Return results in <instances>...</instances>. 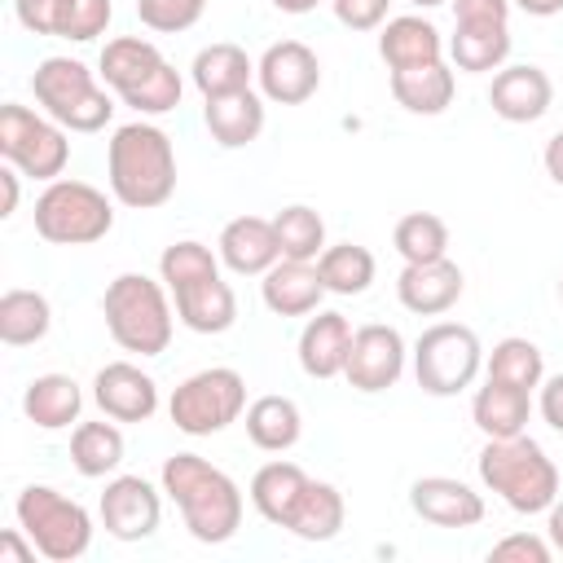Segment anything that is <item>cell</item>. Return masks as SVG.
<instances>
[{"label":"cell","mask_w":563,"mask_h":563,"mask_svg":"<svg viewBox=\"0 0 563 563\" xmlns=\"http://www.w3.org/2000/svg\"><path fill=\"white\" fill-rule=\"evenodd\" d=\"M185 528L202 545H224L242 528V488L198 453H172L158 471Z\"/></svg>","instance_id":"1"},{"label":"cell","mask_w":563,"mask_h":563,"mask_svg":"<svg viewBox=\"0 0 563 563\" xmlns=\"http://www.w3.org/2000/svg\"><path fill=\"white\" fill-rule=\"evenodd\" d=\"M110 194L132 211H154L176 194V150L158 123H123L106 145Z\"/></svg>","instance_id":"2"},{"label":"cell","mask_w":563,"mask_h":563,"mask_svg":"<svg viewBox=\"0 0 563 563\" xmlns=\"http://www.w3.org/2000/svg\"><path fill=\"white\" fill-rule=\"evenodd\" d=\"M475 471H479V484L497 493L515 515H541L559 497V466L523 431L510 440H488L475 457Z\"/></svg>","instance_id":"3"},{"label":"cell","mask_w":563,"mask_h":563,"mask_svg":"<svg viewBox=\"0 0 563 563\" xmlns=\"http://www.w3.org/2000/svg\"><path fill=\"white\" fill-rule=\"evenodd\" d=\"M106 88L119 92L123 106H132L136 114H167L180 106V70L141 35H119L101 48V62H97Z\"/></svg>","instance_id":"4"},{"label":"cell","mask_w":563,"mask_h":563,"mask_svg":"<svg viewBox=\"0 0 563 563\" xmlns=\"http://www.w3.org/2000/svg\"><path fill=\"white\" fill-rule=\"evenodd\" d=\"M106 330L123 352L163 356L172 343V303L163 282L145 273H119L101 295Z\"/></svg>","instance_id":"5"},{"label":"cell","mask_w":563,"mask_h":563,"mask_svg":"<svg viewBox=\"0 0 563 563\" xmlns=\"http://www.w3.org/2000/svg\"><path fill=\"white\" fill-rule=\"evenodd\" d=\"M31 92L44 114L57 119L66 132H101L114 114L110 92L79 57H44L31 75Z\"/></svg>","instance_id":"6"},{"label":"cell","mask_w":563,"mask_h":563,"mask_svg":"<svg viewBox=\"0 0 563 563\" xmlns=\"http://www.w3.org/2000/svg\"><path fill=\"white\" fill-rule=\"evenodd\" d=\"M13 510H18V528L35 541V550L48 563H75V559L88 554V545H92V515L75 497H66V493H57L48 484H26L18 493Z\"/></svg>","instance_id":"7"},{"label":"cell","mask_w":563,"mask_h":563,"mask_svg":"<svg viewBox=\"0 0 563 563\" xmlns=\"http://www.w3.org/2000/svg\"><path fill=\"white\" fill-rule=\"evenodd\" d=\"M114 229L110 198L88 180H48L35 198V233L53 246H92Z\"/></svg>","instance_id":"8"},{"label":"cell","mask_w":563,"mask_h":563,"mask_svg":"<svg viewBox=\"0 0 563 563\" xmlns=\"http://www.w3.org/2000/svg\"><path fill=\"white\" fill-rule=\"evenodd\" d=\"M484 365V347L471 325L462 321H435L413 343V378L427 396H457L475 383Z\"/></svg>","instance_id":"9"},{"label":"cell","mask_w":563,"mask_h":563,"mask_svg":"<svg viewBox=\"0 0 563 563\" xmlns=\"http://www.w3.org/2000/svg\"><path fill=\"white\" fill-rule=\"evenodd\" d=\"M167 413L185 435H216L246 413V378L229 365L198 369L172 391Z\"/></svg>","instance_id":"10"},{"label":"cell","mask_w":563,"mask_h":563,"mask_svg":"<svg viewBox=\"0 0 563 563\" xmlns=\"http://www.w3.org/2000/svg\"><path fill=\"white\" fill-rule=\"evenodd\" d=\"M0 154L31 180H57L70 163V141L57 119H44L9 101L0 106Z\"/></svg>","instance_id":"11"},{"label":"cell","mask_w":563,"mask_h":563,"mask_svg":"<svg viewBox=\"0 0 563 563\" xmlns=\"http://www.w3.org/2000/svg\"><path fill=\"white\" fill-rule=\"evenodd\" d=\"M405 339L396 325H383V321H369L352 334V352H347V365H343V378L356 387V391H387L400 383L405 374Z\"/></svg>","instance_id":"12"},{"label":"cell","mask_w":563,"mask_h":563,"mask_svg":"<svg viewBox=\"0 0 563 563\" xmlns=\"http://www.w3.org/2000/svg\"><path fill=\"white\" fill-rule=\"evenodd\" d=\"M255 79H260L264 101L303 106L321 88V62H317V53L303 40H277L255 62Z\"/></svg>","instance_id":"13"},{"label":"cell","mask_w":563,"mask_h":563,"mask_svg":"<svg viewBox=\"0 0 563 563\" xmlns=\"http://www.w3.org/2000/svg\"><path fill=\"white\" fill-rule=\"evenodd\" d=\"M163 501L145 475H114L101 493V528L114 541H145L158 528Z\"/></svg>","instance_id":"14"},{"label":"cell","mask_w":563,"mask_h":563,"mask_svg":"<svg viewBox=\"0 0 563 563\" xmlns=\"http://www.w3.org/2000/svg\"><path fill=\"white\" fill-rule=\"evenodd\" d=\"M92 400L114 422H145L158 409V383L132 361H110L92 378Z\"/></svg>","instance_id":"15"},{"label":"cell","mask_w":563,"mask_h":563,"mask_svg":"<svg viewBox=\"0 0 563 563\" xmlns=\"http://www.w3.org/2000/svg\"><path fill=\"white\" fill-rule=\"evenodd\" d=\"M409 506L422 523L435 528H475L484 519V497L453 475H422L409 488Z\"/></svg>","instance_id":"16"},{"label":"cell","mask_w":563,"mask_h":563,"mask_svg":"<svg viewBox=\"0 0 563 563\" xmlns=\"http://www.w3.org/2000/svg\"><path fill=\"white\" fill-rule=\"evenodd\" d=\"M554 101V84L541 66H501L488 84V106L506 123H537Z\"/></svg>","instance_id":"17"},{"label":"cell","mask_w":563,"mask_h":563,"mask_svg":"<svg viewBox=\"0 0 563 563\" xmlns=\"http://www.w3.org/2000/svg\"><path fill=\"white\" fill-rule=\"evenodd\" d=\"M462 290H466V277L449 255L431 260V264H405L400 277H396V299L418 317L449 312L462 299Z\"/></svg>","instance_id":"18"},{"label":"cell","mask_w":563,"mask_h":563,"mask_svg":"<svg viewBox=\"0 0 563 563\" xmlns=\"http://www.w3.org/2000/svg\"><path fill=\"white\" fill-rule=\"evenodd\" d=\"M260 295H264L268 312H277V317H312L330 290L317 273V260H277L264 273Z\"/></svg>","instance_id":"19"},{"label":"cell","mask_w":563,"mask_h":563,"mask_svg":"<svg viewBox=\"0 0 563 563\" xmlns=\"http://www.w3.org/2000/svg\"><path fill=\"white\" fill-rule=\"evenodd\" d=\"M220 260L238 273V277H264L277 260H282V246H277V229L273 220L264 216H238L220 229V242H216Z\"/></svg>","instance_id":"20"},{"label":"cell","mask_w":563,"mask_h":563,"mask_svg":"<svg viewBox=\"0 0 563 563\" xmlns=\"http://www.w3.org/2000/svg\"><path fill=\"white\" fill-rule=\"evenodd\" d=\"M352 321L343 312H321L308 317V325L299 330V369L308 378H334L343 374L347 365V352H352Z\"/></svg>","instance_id":"21"},{"label":"cell","mask_w":563,"mask_h":563,"mask_svg":"<svg viewBox=\"0 0 563 563\" xmlns=\"http://www.w3.org/2000/svg\"><path fill=\"white\" fill-rule=\"evenodd\" d=\"M202 119H207V132H211L216 145H224V150H242V145L260 141V132H264V92L242 88V92L207 97Z\"/></svg>","instance_id":"22"},{"label":"cell","mask_w":563,"mask_h":563,"mask_svg":"<svg viewBox=\"0 0 563 563\" xmlns=\"http://www.w3.org/2000/svg\"><path fill=\"white\" fill-rule=\"evenodd\" d=\"M172 299H176V317H180L194 334H224V330L238 321V295H233V286H229L220 273L172 290Z\"/></svg>","instance_id":"23"},{"label":"cell","mask_w":563,"mask_h":563,"mask_svg":"<svg viewBox=\"0 0 563 563\" xmlns=\"http://www.w3.org/2000/svg\"><path fill=\"white\" fill-rule=\"evenodd\" d=\"M378 57L387 62V70L444 62V40H440L435 22H427V18H418V13L387 18V22H383V35H378Z\"/></svg>","instance_id":"24"},{"label":"cell","mask_w":563,"mask_h":563,"mask_svg":"<svg viewBox=\"0 0 563 563\" xmlns=\"http://www.w3.org/2000/svg\"><path fill=\"white\" fill-rule=\"evenodd\" d=\"M528 413H532V391L510 387V383H497V378H484V387L471 400V422L479 427L484 440H510V435H519L528 427Z\"/></svg>","instance_id":"25"},{"label":"cell","mask_w":563,"mask_h":563,"mask_svg":"<svg viewBox=\"0 0 563 563\" xmlns=\"http://www.w3.org/2000/svg\"><path fill=\"white\" fill-rule=\"evenodd\" d=\"M79 409H84V391L70 374H40L22 391V413L40 431H62V427L79 422Z\"/></svg>","instance_id":"26"},{"label":"cell","mask_w":563,"mask_h":563,"mask_svg":"<svg viewBox=\"0 0 563 563\" xmlns=\"http://www.w3.org/2000/svg\"><path fill=\"white\" fill-rule=\"evenodd\" d=\"M308 479H312V475H308L299 462L273 457V462H264V466L251 475V506H255L273 528H286V519H290L295 501L303 497Z\"/></svg>","instance_id":"27"},{"label":"cell","mask_w":563,"mask_h":563,"mask_svg":"<svg viewBox=\"0 0 563 563\" xmlns=\"http://www.w3.org/2000/svg\"><path fill=\"white\" fill-rule=\"evenodd\" d=\"M189 75H194V88H198L202 101H207V97H224V92H242V88H251V79H255V62L246 57L242 44L220 40V44L198 48Z\"/></svg>","instance_id":"28"},{"label":"cell","mask_w":563,"mask_h":563,"mask_svg":"<svg viewBox=\"0 0 563 563\" xmlns=\"http://www.w3.org/2000/svg\"><path fill=\"white\" fill-rule=\"evenodd\" d=\"M449 57L466 75L501 70V62L510 57V22H457L449 40Z\"/></svg>","instance_id":"29"},{"label":"cell","mask_w":563,"mask_h":563,"mask_svg":"<svg viewBox=\"0 0 563 563\" xmlns=\"http://www.w3.org/2000/svg\"><path fill=\"white\" fill-rule=\"evenodd\" d=\"M453 92H457V79H453V70L444 62L391 70V97L409 114H440V110L453 106Z\"/></svg>","instance_id":"30"},{"label":"cell","mask_w":563,"mask_h":563,"mask_svg":"<svg viewBox=\"0 0 563 563\" xmlns=\"http://www.w3.org/2000/svg\"><path fill=\"white\" fill-rule=\"evenodd\" d=\"M343 519H347L343 493L330 479H308L303 497L295 501V510L286 519V532H295L299 541H334Z\"/></svg>","instance_id":"31"},{"label":"cell","mask_w":563,"mask_h":563,"mask_svg":"<svg viewBox=\"0 0 563 563\" xmlns=\"http://www.w3.org/2000/svg\"><path fill=\"white\" fill-rule=\"evenodd\" d=\"M246 435L264 453H286L303 435V413L290 396H260L246 405Z\"/></svg>","instance_id":"32"},{"label":"cell","mask_w":563,"mask_h":563,"mask_svg":"<svg viewBox=\"0 0 563 563\" xmlns=\"http://www.w3.org/2000/svg\"><path fill=\"white\" fill-rule=\"evenodd\" d=\"M53 325V308L40 290H4L0 295V339L9 347H31L48 334Z\"/></svg>","instance_id":"33"},{"label":"cell","mask_w":563,"mask_h":563,"mask_svg":"<svg viewBox=\"0 0 563 563\" xmlns=\"http://www.w3.org/2000/svg\"><path fill=\"white\" fill-rule=\"evenodd\" d=\"M70 462L84 479H106L123 462V431L114 422H79L70 431Z\"/></svg>","instance_id":"34"},{"label":"cell","mask_w":563,"mask_h":563,"mask_svg":"<svg viewBox=\"0 0 563 563\" xmlns=\"http://www.w3.org/2000/svg\"><path fill=\"white\" fill-rule=\"evenodd\" d=\"M317 273L330 295H365L374 282V255H369V246L339 242L317 255Z\"/></svg>","instance_id":"35"},{"label":"cell","mask_w":563,"mask_h":563,"mask_svg":"<svg viewBox=\"0 0 563 563\" xmlns=\"http://www.w3.org/2000/svg\"><path fill=\"white\" fill-rule=\"evenodd\" d=\"M484 369H488V378H497V383H510V387L532 391V387H541V378H545V356H541V347H537L532 339L510 334V339L493 343Z\"/></svg>","instance_id":"36"},{"label":"cell","mask_w":563,"mask_h":563,"mask_svg":"<svg viewBox=\"0 0 563 563\" xmlns=\"http://www.w3.org/2000/svg\"><path fill=\"white\" fill-rule=\"evenodd\" d=\"M391 242H396L405 264H431V260L449 255V224L435 211H409L396 220Z\"/></svg>","instance_id":"37"},{"label":"cell","mask_w":563,"mask_h":563,"mask_svg":"<svg viewBox=\"0 0 563 563\" xmlns=\"http://www.w3.org/2000/svg\"><path fill=\"white\" fill-rule=\"evenodd\" d=\"M273 229H277V246H282V260H317L325 251V220L303 207V202H290L273 216Z\"/></svg>","instance_id":"38"},{"label":"cell","mask_w":563,"mask_h":563,"mask_svg":"<svg viewBox=\"0 0 563 563\" xmlns=\"http://www.w3.org/2000/svg\"><path fill=\"white\" fill-rule=\"evenodd\" d=\"M158 273H163V286H167V290H180V286H189V282H202V277L220 273V260H216L211 246L185 238V242H172V246L158 255Z\"/></svg>","instance_id":"39"},{"label":"cell","mask_w":563,"mask_h":563,"mask_svg":"<svg viewBox=\"0 0 563 563\" xmlns=\"http://www.w3.org/2000/svg\"><path fill=\"white\" fill-rule=\"evenodd\" d=\"M110 18H114L110 0H62L57 4V40L88 44L110 26Z\"/></svg>","instance_id":"40"},{"label":"cell","mask_w":563,"mask_h":563,"mask_svg":"<svg viewBox=\"0 0 563 563\" xmlns=\"http://www.w3.org/2000/svg\"><path fill=\"white\" fill-rule=\"evenodd\" d=\"M202 9H207V0H136V18L158 35L189 31L202 18Z\"/></svg>","instance_id":"41"},{"label":"cell","mask_w":563,"mask_h":563,"mask_svg":"<svg viewBox=\"0 0 563 563\" xmlns=\"http://www.w3.org/2000/svg\"><path fill=\"white\" fill-rule=\"evenodd\" d=\"M550 554H554V545L541 541L537 532H510L488 550V559H497V563H550Z\"/></svg>","instance_id":"42"},{"label":"cell","mask_w":563,"mask_h":563,"mask_svg":"<svg viewBox=\"0 0 563 563\" xmlns=\"http://www.w3.org/2000/svg\"><path fill=\"white\" fill-rule=\"evenodd\" d=\"M330 4H334V18L343 26H352V31L383 26L387 22V9H391V0H330Z\"/></svg>","instance_id":"43"},{"label":"cell","mask_w":563,"mask_h":563,"mask_svg":"<svg viewBox=\"0 0 563 563\" xmlns=\"http://www.w3.org/2000/svg\"><path fill=\"white\" fill-rule=\"evenodd\" d=\"M57 4L62 0H13V13L31 35H57Z\"/></svg>","instance_id":"44"},{"label":"cell","mask_w":563,"mask_h":563,"mask_svg":"<svg viewBox=\"0 0 563 563\" xmlns=\"http://www.w3.org/2000/svg\"><path fill=\"white\" fill-rule=\"evenodd\" d=\"M457 22H510V0H449Z\"/></svg>","instance_id":"45"},{"label":"cell","mask_w":563,"mask_h":563,"mask_svg":"<svg viewBox=\"0 0 563 563\" xmlns=\"http://www.w3.org/2000/svg\"><path fill=\"white\" fill-rule=\"evenodd\" d=\"M541 418L563 435V374L545 378V387H541Z\"/></svg>","instance_id":"46"},{"label":"cell","mask_w":563,"mask_h":563,"mask_svg":"<svg viewBox=\"0 0 563 563\" xmlns=\"http://www.w3.org/2000/svg\"><path fill=\"white\" fill-rule=\"evenodd\" d=\"M40 550H35V541L18 528V532H4L0 537V563H31Z\"/></svg>","instance_id":"47"},{"label":"cell","mask_w":563,"mask_h":563,"mask_svg":"<svg viewBox=\"0 0 563 563\" xmlns=\"http://www.w3.org/2000/svg\"><path fill=\"white\" fill-rule=\"evenodd\" d=\"M541 163H545V176H550L554 185H563V132H554V136L545 141Z\"/></svg>","instance_id":"48"},{"label":"cell","mask_w":563,"mask_h":563,"mask_svg":"<svg viewBox=\"0 0 563 563\" xmlns=\"http://www.w3.org/2000/svg\"><path fill=\"white\" fill-rule=\"evenodd\" d=\"M18 167L9 163V167H0V189H4V202H0V216H13L18 211Z\"/></svg>","instance_id":"49"},{"label":"cell","mask_w":563,"mask_h":563,"mask_svg":"<svg viewBox=\"0 0 563 563\" xmlns=\"http://www.w3.org/2000/svg\"><path fill=\"white\" fill-rule=\"evenodd\" d=\"M545 515H550V519H545V537H550V545L563 554V501L554 497V506H550Z\"/></svg>","instance_id":"50"},{"label":"cell","mask_w":563,"mask_h":563,"mask_svg":"<svg viewBox=\"0 0 563 563\" xmlns=\"http://www.w3.org/2000/svg\"><path fill=\"white\" fill-rule=\"evenodd\" d=\"M510 4H519L528 18H554V13H563V0H510Z\"/></svg>","instance_id":"51"},{"label":"cell","mask_w":563,"mask_h":563,"mask_svg":"<svg viewBox=\"0 0 563 563\" xmlns=\"http://www.w3.org/2000/svg\"><path fill=\"white\" fill-rule=\"evenodd\" d=\"M282 13H308V9H317L321 0H273Z\"/></svg>","instance_id":"52"},{"label":"cell","mask_w":563,"mask_h":563,"mask_svg":"<svg viewBox=\"0 0 563 563\" xmlns=\"http://www.w3.org/2000/svg\"><path fill=\"white\" fill-rule=\"evenodd\" d=\"M409 4H418V9H435V4H449V0H409Z\"/></svg>","instance_id":"53"},{"label":"cell","mask_w":563,"mask_h":563,"mask_svg":"<svg viewBox=\"0 0 563 563\" xmlns=\"http://www.w3.org/2000/svg\"><path fill=\"white\" fill-rule=\"evenodd\" d=\"M559 299H563V282H559Z\"/></svg>","instance_id":"54"}]
</instances>
